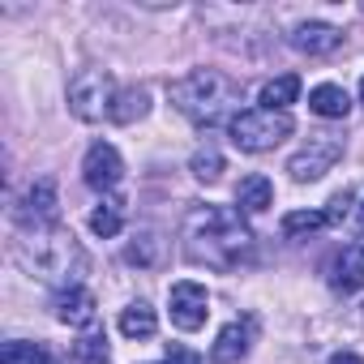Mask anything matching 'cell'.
Returning a JSON list of instances; mask_svg holds the SVG:
<instances>
[{"mask_svg": "<svg viewBox=\"0 0 364 364\" xmlns=\"http://www.w3.org/2000/svg\"><path fill=\"white\" fill-rule=\"evenodd\" d=\"M253 249V232L232 206H193L185 219V257L206 270H236Z\"/></svg>", "mask_w": 364, "mask_h": 364, "instance_id": "6da1fadb", "label": "cell"}, {"mask_svg": "<svg viewBox=\"0 0 364 364\" xmlns=\"http://www.w3.org/2000/svg\"><path fill=\"white\" fill-rule=\"evenodd\" d=\"M167 99L180 116H189L193 124H219L236 103H240V82H232L219 69H193L189 77H180L167 86Z\"/></svg>", "mask_w": 364, "mask_h": 364, "instance_id": "7a4b0ae2", "label": "cell"}, {"mask_svg": "<svg viewBox=\"0 0 364 364\" xmlns=\"http://www.w3.org/2000/svg\"><path fill=\"white\" fill-rule=\"evenodd\" d=\"M18 262H22L31 274L48 279V283H65V279H73V274L86 270V253L77 249L73 232L60 228V223H48V228L26 232V236L18 240Z\"/></svg>", "mask_w": 364, "mask_h": 364, "instance_id": "3957f363", "label": "cell"}, {"mask_svg": "<svg viewBox=\"0 0 364 364\" xmlns=\"http://www.w3.org/2000/svg\"><path fill=\"white\" fill-rule=\"evenodd\" d=\"M232 141L249 154H262V150H274L279 141L291 137V116L287 112H266V107H249V112H236L232 116Z\"/></svg>", "mask_w": 364, "mask_h": 364, "instance_id": "277c9868", "label": "cell"}, {"mask_svg": "<svg viewBox=\"0 0 364 364\" xmlns=\"http://www.w3.org/2000/svg\"><path fill=\"white\" fill-rule=\"evenodd\" d=\"M112 103H116V86H112V73L107 69H82L73 82H69V112L86 124L112 116Z\"/></svg>", "mask_w": 364, "mask_h": 364, "instance_id": "5b68a950", "label": "cell"}, {"mask_svg": "<svg viewBox=\"0 0 364 364\" xmlns=\"http://www.w3.org/2000/svg\"><path fill=\"white\" fill-rule=\"evenodd\" d=\"M338 159H343V137H338V133H313V137L287 159V171H291L296 185H313V180H321Z\"/></svg>", "mask_w": 364, "mask_h": 364, "instance_id": "8992f818", "label": "cell"}, {"mask_svg": "<svg viewBox=\"0 0 364 364\" xmlns=\"http://www.w3.org/2000/svg\"><path fill=\"white\" fill-rule=\"evenodd\" d=\"M167 313H171V326L176 330H202L206 326V313H210V296L202 283L193 279H180L167 287Z\"/></svg>", "mask_w": 364, "mask_h": 364, "instance_id": "52a82bcc", "label": "cell"}, {"mask_svg": "<svg viewBox=\"0 0 364 364\" xmlns=\"http://www.w3.org/2000/svg\"><path fill=\"white\" fill-rule=\"evenodd\" d=\"M120 176H124V159H120V150H116L112 141H95V146L86 150V159H82V180H86L90 189L107 193V189L120 185Z\"/></svg>", "mask_w": 364, "mask_h": 364, "instance_id": "ba28073f", "label": "cell"}, {"mask_svg": "<svg viewBox=\"0 0 364 364\" xmlns=\"http://www.w3.org/2000/svg\"><path fill=\"white\" fill-rule=\"evenodd\" d=\"M56 317H60L65 326H73V330L95 326V317H99V300H95V291H90V287L69 283V287L56 296Z\"/></svg>", "mask_w": 364, "mask_h": 364, "instance_id": "9c48e42d", "label": "cell"}, {"mask_svg": "<svg viewBox=\"0 0 364 364\" xmlns=\"http://www.w3.org/2000/svg\"><path fill=\"white\" fill-rule=\"evenodd\" d=\"M253 330H257L253 317L228 321V326L219 330L215 347H210V364H236V360H245V351H249V343H253Z\"/></svg>", "mask_w": 364, "mask_h": 364, "instance_id": "30bf717a", "label": "cell"}, {"mask_svg": "<svg viewBox=\"0 0 364 364\" xmlns=\"http://www.w3.org/2000/svg\"><path fill=\"white\" fill-rule=\"evenodd\" d=\"M287 39H291V48L304 52V56H330V52L343 43V31L330 26V22H300Z\"/></svg>", "mask_w": 364, "mask_h": 364, "instance_id": "8fae6325", "label": "cell"}, {"mask_svg": "<svg viewBox=\"0 0 364 364\" xmlns=\"http://www.w3.org/2000/svg\"><path fill=\"white\" fill-rule=\"evenodd\" d=\"M18 219H22V223H35V228L56 223V180H52V176L35 180V185L26 189V202H22V210H18Z\"/></svg>", "mask_w": 364, "mask_h": 364, "instance_id": "7c38bea8", "label": "cell"}, {"mask_svg": "<svg viewBox=\"0 0 364 364\" xmlns=\"http://www.w3.org/2000/svg\"><path fill=\"white\" fill-rule=\"evenodd\" d=\"M330 287L343 291V296L364 287V245H351V249L338 253V262L330 266Z\"/></svg>", "mask_w": 364, "mask_h": 364, "instance_id": "4fadbf2b", "label": "cell"}, {"mask_svg": "<svg viewBox=\"0 0 364 364\" xmlns=\"http://www.w3.org/2000/svg\"><path fill=\"white\" fill-rule=\"evenodd\" d=\"M270 202H274V185L266 176H245L240 180V189H236V206H240V215H262V210H270Z\"/></svg>", "mask_w": 364, "mask_h": 364, "instance_id": "5bb4252c", "label": "cell"}, {"mask_svg": "<svg viewBox=\"0 0 364 364\" xmlns=\"http://www.w3.org/2000/svg\"><path fill=\"white\" fill-rule=\"evenodd\" d=\"M309 107H313L317 116H326V120H347V112H351V95H347L343 86L326 82V86H313V90H309Z\"/></svg>", "mask_w": 364, "mask_h": 364, "instance_id": "9a60e30c", "label": "cell"}, {"mask_svg": "<svg viewBox=\"0 0 364 364\" xmlns=\"http://www.w3.org/2000/svg\"><path fill=\"white\" fill-rule=\"evenodd\" d=\"M120 334L124 338H154V330H159V317H154V309L146 304V300H137V304H129V309H120Z\"/></svg>", "mask_w": 364, "mask_h": 364, "instance_id": "2e32d148", "label": "cell"}, {"mask_svg": "<svg viewBox=\"0 0 364 364\" xmlns=\"http://www.w3.org/2000/svg\"><path fill=\"white\" fill-rule=\"evenodd\" d=\"M146 112H150V95H146L141 86L116 90V103H112V120H116V124H133V120H141Z\"/></svg>", "mask_w": 364, "mask_h": 364, "instance_id": "e0dca14e", "label": "cell"}, {"mask_svg": "<svg viewBox=\"0 0 364 364\" xmlns=\"http://www.w3.org/2000/svg\"><path fill=\"white\" fill-rule=\"evenodd\" d=\"M296 95H300V77L283 73V77H274V82L262 86V107L266 112H287V103H296Z\"/></svg>", "mask_w": 364, "mask_h": 364, "instance_id": "ac0fdd59", "label": "cell"}, {"mask_svg": "<svg viewBox=\"0 0 364 364\" xmlns=\"http://www.w3.org/2000/svg\"><path fill=\"white\" fill-rule=\"evenodd\" d=\"M120 228H124V202H120V198H107L103 206H95V210H90V232H95V236L112 240Z\"/></svg>", "mask_w": 364, "mask_h": 364, "instance_id": "d6986e66", "label": "cell"}, {"mask_svg": "<svg viewBox=\"0 0 364 364\" xmlns=\"http://www.w3.org/2000/svg\"><path fill=\"white\" fill-rule=\"evenodd\" d=\"M0 364H52V355H48V347L43 343H5L0 347Z\"/></svg>", "mask_w": 364, "mask_h": 364, "instance_id": "ffe728a7", "label": "cell"}, {"mask_svg": "<svg viewBox=\"0 0 364 364\" xmlns=\"http://www.w3.org/2000/svg\"><path fill=\"white\" fill-rule=\"evenodd\" d=\"M326 228V210H291L283 219V236L287 240H300V236H313Z\"/></svg>", "mask_w": 364, "mask_h": 364, "instance_id": "44dd1931", "label": "cell"}, {"mask_svg": "<svg viewBox=\"0 0 364 364\" xmlns=\"http://www.w3.org/2000/svg\"><path fill=\"white\" fill-rule=\"evenodd\" d=\"M69 364H107V338L103 334H82L69 351Z\"/></svg>", "mask_w": 364, "mask_h": 364, "instance_id": "7402d4cb", "label": "cell"}, {"mask_svg": "<svg viewBox=\"0 0 364 364\" xmlns=\"http://www.w3.org/2000/svg\"><path fill=\"white\" fill-rule=\"evenodd\" d=\"M189 171L202 180V185H215V180L223 176V154H219L215 146H202V150L189 159Z\"/></svg>", "mask_w": 364, "mask_h": 364, "instance_id": "603a6c76", "label": "cell"}, {"mask_svg": "<svg viewBox=\"0 0 364 364\" xmlns=\"http://www.w3.org/2000/svg\"><path fill=\"white\" fill-rule=\"evenodd\" d=\"M133 266H154V257H159V240L150 236V232H141L133 245H129V253H124Z\"/></svg>", "mask_w": 364, "mask_h": 364, "instance_id": "cb8c5ba5", "label": "cell"}, {"mask_svg": "<svg viewBox=\"0 0 364 364\" xmlns=\"http://www.w3.org/2000/svg\"><path fill=\"white\" fill-rule=\"evenodd\" d=\"M351 198H355L351 189H338V193L330 198V210H326V223H343V219H347V210H351Z\"/></svg>", "mask_w": 364, "mask_h": 364, "instance_id": "d4e9b609", "label": "cell"}, {"mask_svg": "<svg viewBox=\"0 0 364 364\" xmlns=\"http://www.w3.org/2000/svg\"><path fill=\"white\" fill-rule=\"evenodd\" d=\"M167 364H202L193 351H185V347H176V343H167Z\"/></svg>", "mask_w": 364, "mask_h": 364, "instance_id": "484cf974", "label": "cell"}, {"mask_svg": "<svg viewBox=\"0 0 364 364\" xmlns=\"http://www.w3.org/2000/svg\"><path fill=\"white\" fill-rule=\"evenodd\" d=\"M330 364H364V360H360L355 351H334V355H330Z\"/></svg>", "mask_w": 364, "mask_h": 364, "instance_id": "4316f807", "label": "cell"}, {"mask_svg": "<svg viewBox=\"0 0 364 364\" xmlns=\"http://www.w3.org/2000/svg\"><path fill=\"white\" fill-rule=\"evenodd\" d=\"M360 103H364V82H360Z\"/></svg>", "mask_w": 364, "mask_h": 364, "instance_id": "83f0119b", "label": "cell"}, {"mask_svg": "<svg viewBox=\"0 0 364 364\" xmlns=\"http://www.w3.org/2000/svg\"><path fill=\"white\" fill-rule=\"evenodd\" d=\"M360 215H364V206H360Z\"/></svg>", "mask_w": 364, "mask_h": 364, "instance_id": "f1b7e54d", "label": "cell"}]
</instances>
